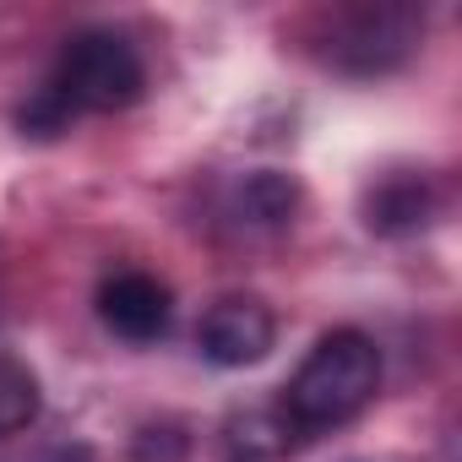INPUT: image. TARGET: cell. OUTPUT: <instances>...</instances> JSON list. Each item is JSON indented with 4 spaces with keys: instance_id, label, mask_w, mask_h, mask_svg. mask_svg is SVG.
Returning <instances> with one entry per match:
<instances>
[{
    "instance_id": "cell-1",
    "label": "cell",
    "mask_w": 462,
    "mask_h": 462,
    "mask_svg": "<svg viewBox=\"0 0 462 462\" xmlns=\"http://www.w3.org/2000/svg\"><path fill=\"white\" fill-rule=\"evenodd\" d=\"M375 392H381V348L365 332L343 327V332H327L300 359V370L283 386L278 413L289 419L294 435H321V430L359 419L375 402Z\"/></svg>"
},
{
    "instance_id": "cell-2",
    "label": "cell",
    "mask_w": 462,
    "mask_h": 462,
    "mask_svg": "<svg viewBox=\"0 0 462 462\" xmlns=\"http://www.w3.org/2000/svg\"><path fill=\"white\" fill-rule=\"evenodd\" d=\"M71 115H115L131 109L147 88V66L136 44L115 28H82L66 39L50 82H44Z\"/></svg>"
},
{
    "instance_id": "cell-3",
    "label": "cell",
    "mask_w": 462,
    "mask_h": 462,
    "mask_svg": "<svg viewBox=\"0 0 462 462\" xmlns=\"http://www.w3.org/2000/svg\"><path fill=\"white\" fill-rule=\"evenodd\" d=\"M278 343V316L256 300V294H228L217 300L201 327H196V348L201 359H212L217 370H245V365H262Z\"/></svg>"
},
{
    "instance_id": "cell-4",
    "label": "cell",
    "mask_w": 462,
    "mask_h": 462,
    "mask_svg": "<svg viewBox=\"0 0 462 462\" xmlns=\"http://www.w3.org/2000/svg\"><path fill=\"white\" fill-rule=\"evenodd\" d=\"M169 316H174V300H169V289L152 273L125 267V273H109L98 283V321L120 343H136V348L142 343H158L169 332Z\"/></svg>"
},
{
    "instance_id": "cell-5",
    "label": "cell",
    "mask_w": 462,
    "mask_h": 462,
    "mask_svg": "<svg viewBox=\"0 0 462 462\" xmlns=\"http://www.w3.org/2000/svg\"><path fill=\"white\" fill-rule=\"evenodd\" d=\"M413 50V17L397 6H365L354 17H343L332 60L348 71H386Z\"/></svg>"
},
{
    "instance_id": "cell-6",
    "label": "cell",
    "mask_w": 462,
    "mask_h": 462,
    "mask_svg": "<svg viewBox=\"0 0 462 462\" xmlns=\"http://www.w3.org/2000/svg\"><path fill=\"white\" fill-rule=\"evenodd\" d=\"M430 212H435V190L413 169L381 174L365 190V228H375V235H413V228L430 223Z\"/></svg>"
},
{
    "instance_id": "cell-7",
    "label": "cell",
    "mask_w": 462,
    "mask_h": 462,
    "mask_svg": "<svg viewBox=\"0 0 462 462\" xmlns=\"http://www.w3.org/2000/svg\"><path fill=\"white\" fill-rule=\"evenodd\" d=\"M294 207H300V185H294L289 174L262 169V174H245V180L235 185V217H240V223L278 228V223L294 217Z\"/></svg>"
},
{
    "instance_id": "cell-8",
    "label": "cell",
    "mask_w": 462,
    "mask_h": 462,
    "mask_svg": "<svg viewBox=\"0 0 462 462\" xmlns=\"http://www.w3.org/2000/svg\"><path fill=\"white\" fill-rule=\"evenodd\" d=\"M33 419H39V381L17 359H0V435L28 430Z\"/></svg>"
},
{
    "instance_id": "cell-9",
    "label": "cell",
    "mask_w": 462,
    "mask_h": 462,
    "mask_svg": "<svg viewBox=\"0 0 462 462\" xmlns=\"http://www.w3.org/2000/svg\"><path fill=\"white\" fill-rule=\"evenodd\" d=\"M185 430L180 424H147L131 446V462H185Z\"/></svg>"
},
{
    "instance_id": "cell-10",
    "label": "cell",
    "mask_w": 462,
    "mask_h": 462,
    "mask_svg": "<svg viewBox=\"0 0 462 462\" xmlns=\"http://www.w3.org/2000/svg\"><path fill=\"white\" fill-rule=\"evenodd\" d=\"M39 462H93V457H88V446H50Z\"/></svg>"
},
{
    "instance_id": "cell-11",
    "label": "cell",
    "mask_w": 462,
    "mask_h": 462,
    "mask_svg": "<svg viewBox=\"0 0 462 462\" xmlns=\"http://www.w3.org/2000/svg\"><path fill=\"white\" fill-rule=\"evenodd\" d=\"M228 462H262V457H245V451H235V457H228Z\"/></svg>"
}]
</instances>
